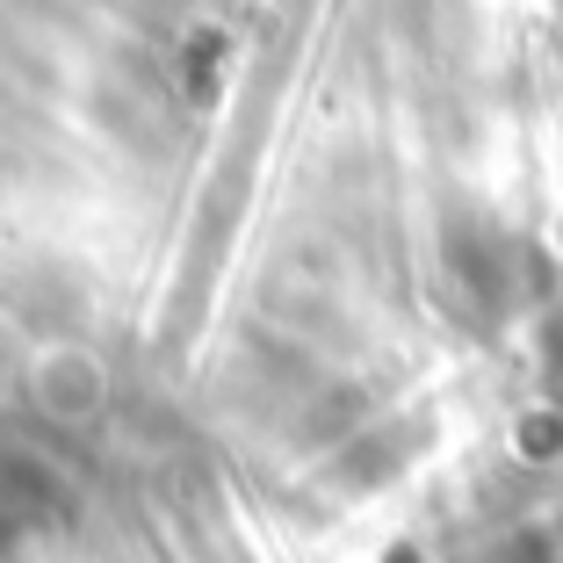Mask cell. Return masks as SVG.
<instances>
[{
  "instance_id": "cell-1",
  "label": "cell",
  "mask_w": 563,
  "mask_h": 563,
  "mask_svg": "<svg viewBox=\"0 0 563 563\" xmlns=\"http://www.w3.org/2000/svg\"><path fill=\"white\" fill-rule=\"evenodd\" d=\"M549 354H556V376H563V318H556V332H549Z\"/></svg>"
}]
</instances>
